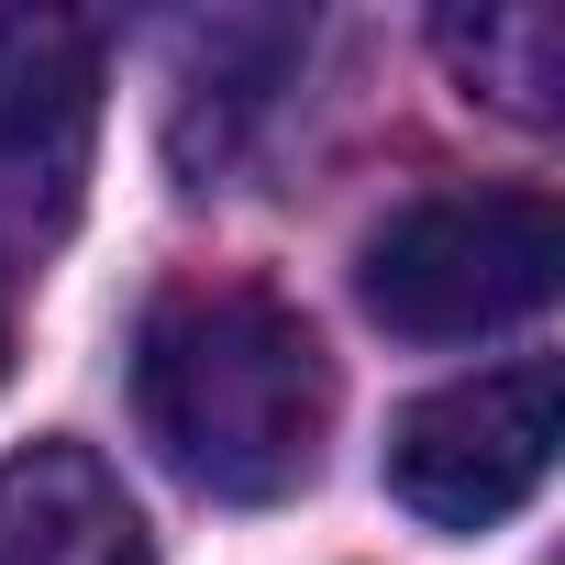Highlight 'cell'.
I'll return each instance as SVG.
<instances>
[{
  "mask_svg": "<svg viewBox=\"0 0 565 565\" xmlns=\"http://www.w3.org/2000/svg\"><path fill=\"white\" fill-rule=\"evenodd\" d=\"M134 411L200 499L266 510L322 477L333 355L277 289H167L134 333Z\"/></svg>",
  "mask_w": 565,
  "mask_h": 565,
  "instance_id": "obj_1",
  "label": "cell"
},
{
  "mask_svg": "<svg viewBox=\"0 0 565 565\" xmlns=\"http://www.w3.org/2000/svg\"><path fill=\"white\" fill-rule=\"evenodd\" d=\"M565 211L543 189H433L388 211L355 255V300L411 344H477L554 300Z\"/></svg>",
  "mask_w": 565,
  "mask_h": 565,
  "instance_id": "obj_2",
  "label": "cell"
},
{
  "mask_svg": "<svg viewBox=\"0 0 565 565\" xmlns=\"http://www.w3.org/2000/svg\"><path fill=\"white\" fill-rule=\"evenodd\" d=\"M554 411H565V388H554L543 355L411 399L399 433H388V488H399V510L433 521V532H488V521H510V510L543 488V466H554Z\"/></svg>",
  "mask_w": 565,
  "mask_h": 565,
  "instance_id": "obj_3",
  "label": "cell"
},
{
  "mask_svg": "<svg viewBox=\"0 0 565 565\" xmlns=\"http://www.w3.org/2000/svg\"><path fill=\"white\" fill-rule=\"evenodd\" d=\"M100 34L67 12H0V255H45L89 200Z\"/></svg>",
  "mask_w": 565,
  "mask_h": 565,
  "instance_id": "obj_4",
  "label": "cell"
},
{
  "mask_svg": "<svg viewBox=\"0 0 565 565\" xmlns=\"http://www.w3.org/2000/svg\"><path fill=\"white\" fill-rule=\"evenodd\" d=\"M0 565H156V532L89 444H23L0 455Z\"/></svg>",
  "mask_w": 565,
  "mask_h": 565,
  "instance_id": "obj_5",
  "label": "cell"
},
{
  "mask_svg": "<svg viewBox=\"0 0 565 565\" xmlns=\"http://www.w3.org/2000/svg\"><path fill=\"white\" fill-rule=\"evenodd\" d=\"M300 45H311L300 23H211V34H189V89H178V122H167L189 189L244 167V145L277 111V78L300 67Z\"/></svg>",
  "mask_w": 565,
  "mask_h": 565,
  "instance_id": "obj_6",
  "label": "cell"
},
{
  "mask_svg": "<svg viewBox=\"0 0 565 565\" xmlns=\"http://www.w3.org/2000/svg\"><path fill=\"white\" fill-rule=\"evenodd\" d=\"M433 45L466 78V100H488L510 122H554L565 111V23L543 12V0H477V12H444Z\"/></svg>",
  "mask_w": 565,
  "mask_h": 565,
  "instance_id": "obj_7",
  "label": "cell"
},
{
  "mask_svg": "<svg viewBox=\"0 0 565 565\" xmlns=\"http://www.w3.org/2000/svg\"><path fill=\"white\" fill-rule=\"evenodd\" d=\"M0 377H12V300H0Z\"/></svg>",
  "mask_w": 565,
  "mask_h": 565,
  "instance_id": "obj_8",
  "label": "cell"
}]
</instances>
